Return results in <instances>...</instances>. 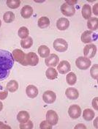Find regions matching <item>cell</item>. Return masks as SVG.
<instances>
[{
	"mask_svg": "<svg viewBox=\"0 0 98 129\" xmlns=\"http://www.w3.org/2000/svg\"><path fill=\"white\" fill-rule=\"evenodd\" d=\"M14 59L12 54L6 50L0 49V81L6 79L13 67Z\"/></svg>",
	"mask_w": 98,
	"mask_h": 129,
	"instance_id": "6da1fadb",
	"label": "cell"
},
{
	"mask_svg": "<svg viewBox=\"0 0 98 129\" xmlns=\"http://www.w3.org/2000/svg\"><path fill=\"white\" fill-rule=\"evenodd\" d=\"M39 62V58L37 55L34 52H29L27 54L25 55L24 62L23 65L24 66H36Z\"/></svg>",
	"mask_w": 98,
	"mask_h": 129,
	"instance_id": "7a4b0ae2",
	"label": "cell"
},
{
	"mask_svg": "<svg viewBox=\"0 0 98 129\" xmlns=\"http://www.w3.org/2000/svg\"><path fill=\"white\" fill-rule=\"evenodd\" d=\"M81 41L84 43H89L93 41H97V34L94 33V32L91 30L85 31L82 34Z\"/></svg>",
	"mask_w": 98,
	"mask_h": 129,
	"instance_id": "3957f363",
	"label": "cell"
},
{
	"mask_svg": "<svg viewBox=\"0 0 98 129\" xmlns=\"http://www.w3.org/2000/svg\"><path fill=\"white\" fill-rule=\"evenodd\" d=\"M91 60L85 56H79L76 59L75 64L81 70H86L91 66Z\"/></svg>",
	"mask_w": 98,
	"mask_h": 129,
	"instance_id": "277c9868",
	"label": "cell"
},
{
	"mask_svg": "<svg viewBox=\"0 0 98 129\" xmlns=\"http://www.w3.org/2000/svg\"><path fill=\"white\" fill-rule=\"evenodd\" d=\"M54 48L59 52H65L67 50L68 44L65 40L62 38H57L54 42Z\"/></svg>",
	"mask_w": 98,
	"mask_h": 129,
	"instance_id": "5b68a950",
	"label": "cell"
},
{
	"mask_svg": "<svg viewBox=\"0 0 98 129\" xmlns=\"http://www.w3.org/2000/svg\"><path fill=\"white\" fill-rule=\"evenodd\" d=\"M68 114L73 119H78L81 115V109L78 105L70 106L68 109Z\"/></svg>",
	"mask_w": 98,
	"mask_h": 129,
	"instance_id": "8992f818",
	"label": "cell"
},
{
	"mask_svg": "<svg viewBox=\"0 0 98 129\" xmlns=\"http://www.w3.org/2000/svg\"><path fill=\"white\" fill-rule=\"evenodd\" d=\"M97 53V47L94 44H88L83 48V54L85 57L93 58Z\"/></svg>",
	"mask_w": 98,
	"mask_h": 129,
	"instance_id": "52a82bcc",
	"label": "cell"
},
{
	"mask_svg": "<svg viewBox=\"0 0 98 129\" xmlns=\"http://www.w3.org/2000/svg\"><path fill=\"white\" fill-rule=\"evenodd\" d=\"M46 121L51 125H56L59 122V117L54 110H48L46 113Z\"/></svg>",
	"mask_w": 98,
	"mask_h": 129,
	"instance_id": "ba28073f",
	"label": "cell"
},
{
	"mask_svg": "<svg viewBox=\"0 0 98 129\" xmlns=\"http://www.w3.org/2000/svg\"><path fill=\"white\" fill-rule=\"evenodd\" d=\"M56 98H57V95H56L55 92L51 91V90L45 91L42 95L43 101L46 104H53L56 101Z\"/></svg>",
	"mask_w": 98,
	"mask_h": 129,
	"instance_id": "9c48e42d",
	"label": "cell"
},
{
	"mask_svg": "<svg viewBox=\"0 0 98 129\" xmlns=\"http://www.w3.org/2000/svg\"><path fill=\"white\" fill-rule=\"evenodd\" d=\"M61 12L65 16H73L75 13V9L74 6L69 5L68 4L65 2L61 6Z\"/></svg>",
	"mask_w": 98,
	"mask_h": 129,
	"instance_id": "30bf717a",
	"label": "cell"
},
{
	"mask_svg": "<svg viewBox=\"0 0 98 129\" xmlns=\"http://www.w3.org/2000/svg\"><path fill=\"white\" fill-rule=\"evenodd\" d=\"M12 55L13 56L14 60H16L18 62H19L20 64L23 65L24 62L26 54H24L21 49H15L13 51Z\"/></svg>",
	"mask_w": 98,
	"mask_h": 129,
	"instance_id": "8fae6325",
	"label": "cell"
},
{
	"mask_svg": "<svg viewBox=\"0 0 98 129\" xmlns=\"http://www.w3.org/2000/svg\"><path fill=\"white\" fill-rule=\"evenodd\" d=\"M59 56L55 54H50L46 59H45V62L47 66L49 67H56L59 64Z\"/></svg>",
	"mask_w": 98,
	"mask_h": 129,
	"instance_id": "7c38bea8",
	"label": "cell"
},
{
	"mask_svg": "<svg viewBox=\"0 0 98 129\" xmlns=\"http://www.w3.org/2000/svg\"><path fill=\"white\" fill-rule=\"evenodd\" d=\"M70 69H71L70 64L67 61H65V60H63V61L60 62L59 65L57 66V70L61 74L67 73L70 71Z\"/></svg>",
	"mask_w": 98,
	"mask_h": 129,
	"instance_id": "4fadbf2b",
	"label": "cell"
},
{
	"mask_svg": "<svg viewBox=\"0 0 98 129\" xmlns=\"http://www.w3.org/2000/svg\"><path fill=\"white\" fill-rule=\"evenodd\" d=\"M70 26V21L65 18H61L57 21V27L59 30H66Z\"/></svg>",
	"mask_w": 98,
	"mask_h": 129,
	"instance_id": "5bb4252c",
	"label": "cell"
},
{
	"mask_svg": "<svg viewBox=\"0 0 98 129\" xmlns=\"http://www.w3.org/2000/svg\"><path fill=\"white\" fill-rule=\"evenodd\" d=\"M65 95L67 98L70 99V100H76L79 96V93H78V89L73 88V87L67 89L65 91Z\"/></svg>",
	"mask_w": 98,
	"mask_h": 129,
	"instance_id": "9a60e30c",
	"label": "cell"
},
{
	"mask_svg": "<svg viewBox=\"0 0 98 129\" xmlns=\"http://www.w3.org/2000/svg\"><path fill=\"white\" fill-rule=\"evenodd\" d=\"M26 93L29 98H34L38 95V89L34 85H29L26 88Z\"/></svg>",
	"mask_w": 98,
	"mask_h": 129,
	"instance_id": "2e32d148",
	"label": "cell"
},
{
	"mask_svg": "<svg viewBox=\"0 0 98 129\" xmlns=\"http://www.w3.org/2000/svg\"><path fill=\"white\" fill-rule=\"evenodd\" d=\"M33 14V9L29 5H25L21 10V15L24 18H29Z\"/></svg>",
	"mask_w": 98,
	"mask_h": 129,
	"instance_id": "e0dca14e",
	"label": "cell"
},
{
	"mask_svg": "<svg viewBox=\"0 0 98 129\" xmlns=\"http://www.w3.org/2000/svg\"><path fill=\"white\" fill-rule=\"evenodd\" d=\"M29 114L26 112V111H21L19 112V113L18 114L17 116V119L18 121L20 123H24V122H26L27 121L29 120Z\"/></svg>",
	"mask_w": 98,
	"mask_h": 129,
	"instance_id": "ac0fdd59",
	"label": "cell"
},
{
	"mask_svg": "<svg viewBox=\"0 0 98 129\" xmlns=\"http://www.w3.org/2000/svg\"><path fill=\"white\" fill-rule=\"evenodd\" d=\"M87 26L91 29V31H94L97 29L98 26V19L97 18H89L88 19Z\"/></svg>",
	"mask_w": 98,
	"mask_h": 129,
	"instance_id": "d6986e66",
	"label": "cell"
},
{
	"mask_svg": "<svg viewBox=\"0 0 98 129\" xmlns=\"http://www.w3.org/2000/svg\"><path fill=\"white\" fill-rule=\"evenodd\" d=\"M37 25L41 29H45L50 25V20L48 17L42 16L37 21Z\"/></svg>",
	"mask_w": 98,
	"mask_h": 129,
	"instance_id": "ffe728a7",
	"label": "cell"
},
{
	"mask_svg": "<svg viewBox=\"0 0 98 129\" xmlns=\"http://www.w3.org/2000/svg\"><path fill=\"white\" fill-rule=\"evenodd\" d=\"M94 112L93 110L90 109H86L83 112V117L85 120L91 121L92 120L94 117Z\"/></svg>",
	"mask_w": 98,
	"mask_h": 129,
	"instance_id": "44dd1931",
	"label": "cell"
},
{
	"mask_svg": "<svg viewBox=\"0 0 98 129\" xmlns=\"http://www.w3.org/2000/svg\"><path fill=\"white\" fill-rule=\"evenodd\" d=\"M45 75L47 76V78L50 79V80H54L56 79L58 76L57 71L53 68H49L47 69L46 72H45Z\"/></svg>",
	"mask_w": 98,
	"mask_h": 129,
	"instance_id": "7402d4cb",
	"label": "cell"
},
{
	"mask_svg": "<svg viewBox=\"0 0 98 129\" xmlns=\"http://www.w3.org/2000/svg\"><path fill=\"white\" fill-rule=\"evenodd\" d=\"M82 16L83 17L88 20L89 18H91V7L89 5H84L82 8Z\"/></svg>",
	"mask_w": 98,
	"mask_h": 129,
	"instance_id": "603a6c76",
	"label": "cell"
},
{
	"mask_svg": "<svg viewBox=\"0 0 98 129\" xmlns=\"http://www.w3.org/2000/svg\"><path fill=\"white\" fill-rule=\"evenodd\" d=\"M38 53L42 58H46L50 55V49L45 45L40 46L38 48Z\"/></svg>",
	"mask_w": 98,
	"mask_h": 129,
	"instance_id": "cb8c5ba5",
	"label": "cell"
},
{
	"mask_svg": "<svg viewBox=\"0 0 98 129\" xmlns=\"http://www.w3.org/2000/svg\"><path fill=\"white\" fill-rule=\"evenodd\" d=\"M6 89L11 92H14L18 90V84L16 81L15 80H11L9 81L8 83L7 84V86H6Z\"/></svg>",
	"mask_w": 98,
	"mask_h": 129,
	"instance_id": "d4e9b609",
	"label": "cell"
},
{
	"mask_svg": "<svg viewBox=\"0 0 98 129\" xmlns=\"http://www.w3.org/2000/svg\"><path fill=\"white\" fill-rule=\"evenodd\" d=\"M66 81L69 85H74L76 83L77 81V77L76 75L73 72L69 73L67 76H66Z\"/></svg>",
	"mask_w": 98,
	"mask_h": 129,
	"instance_id": "484cf974",
	"label": "cell"
},
{
	"mask_svg": "<svg viewBox=\"0 0 98 129\" xmlns=\"http://www.w3.org/2000/svg\"><path fill=\"white\" fill-rule=\"evenodd\" d=\"M33 44V40L31 37H28L21 41V45L24 48H29Z\"/></svg>",
	"mask_w": 98,
	"mask_h": 129,
	"instance_id": "4316f807",
	"label": "cell"
},
{
	"mask_svg": "<svg viewBox=\"0 0 98 129\" xmlns=\"http://www.w3.org/2000/svg\"><path fill=\"white\" fill-rule=\"evenodd\" d=\"M29 35V29L26 26H21L18 29V36L22 40L26 38H28Z\"/></svg>",
	"mask_w": 98,
	"mask_h": 129,
	"instance_id": "83f0119b",
	"label": "cell"
},
{
	"mask_svg": "<svg viewBox=\"0 0 98 129\" xmlns=\"http://www.w3.org/2000/svg\"><path fill=\"white\" fill-rule=\"evenodd\" d=\"M3 18H4L5 22H6V23H11L15 19V14L13 12H10V11L6 12L4 14V16H3Z\"/></svg>",
	"mask_w": 98,
	"mask_h": 129,
	"instance_id": "f1b7e54d",
	"label": "cell"
},
{
	"mask_svg": "<svg viewBox=\"0 0 98 129\" xmlns=\"http://www.w3.org/2000/svg\"><path fill=\"white\" fill-rule=\"evenodd\" d=\"M6 4L8 6V8L11 9H16L20 6L21 1L20 0H8L6 2Z\"/></svg>",
	"mask_w": 98,
	"mask_h": 129,
	"instance_id": "f546056e",
	"label": "cell"
},
{
	"mask_svg": "<svg viewBox=\"0 0 98 129\" xmlns=\"http://www.w3.org/2000/svg\"><path fill=\"white\" fill-rule=\"evenodd\" d=\"M97 64H94L91 68V71H90V74L91 76V77L94 79H97Z\"/></svg>",
	"mask_w": 98,
	"mask_h": 129,
	"instance_id": "4dcf8cb0",
	"label": "cell"
},
{
	"mask_svg": "<svg viewBox=\"0 0 98 129\" xmlns=\"http://www.w3.org/2000/svg\"><path fill=\"white\" fill-rule=\"evenodd\" d=\"M21 129H32L33 128V122L32 121H27L26 122L21 123L19 125Z\"/></svg>",
	"mask_w": 98,
	"mask_h": 129,
	"instance_id": "1f68e13d",
	"label": "cell"
},
{
	"mask_svg": "<svg viewBox=\"0 0 98 129\" xmlns=\"http://www.w3.org/2000/svg\"><path fill=\"white\" fill-rule=\"evenodd\" d=\"M8 96V89H3V87H0V100H5L6 98Z\"/></svg>",
	"mask_w": 98,
	"mask_h": 129,
	"instance_id": "d6a6232c",
	"label": "cell"
},
{
	"mask_svg": "<svg viewBox=\"0 0 98 129\" xmlns=\"http://www.w3.org/2000/svg\"><path fill=\"white\" fill-rule=\"evenodd\" d=\"M40 127L42 129H51L52 128V125L49 124L46 120L42 121L40 125Z\"/></svg>",
	"mask_w": 98,
	"mask_h": 129,
	"instance_id": "836d02e7",
	"label": "cell"
},
{
	"mask_svg": "<svg viewBox=\"0 0 98 129\" xmlns=\"http://www.w3.org/2000/svg\"><path fill=\"white\" fill-rule=\"evenodd\" d=\"M97 97H96V98H94V99H93V101H92V106L94 107V109H95V110H97L98 108H97Z\"/></svg>",
	"mask_w": 98,
	"mask_h": 129,
	"instance_id": "e575fe53",
	"label": "cell"
},
{
	"mask_svg": "<svg viewBox=\"0 0 98 129\" xmlns=\"http://www.w3.org/2000/svg\"><path fill=\"white\" fill-rule=\"evenodd\" d=\"M2 128H8L10 129L11 128L9 126V125H5V124H4L2 122H0V129H2Z\"/></svg>",
	"mask_w": 98,
	"mask_h": 129,
	"instance_id": "d590c367",
	"label": "cell"
},
{
	"mask_svg": "<svg viewBox=\"0 0 98 129\" xmlns=\"http://www.w3.org/2000/svg\"><path fill=\"white\" fill-rule=\"evenodd\" d=\"M97 3H96L95 5H94V6L93 7V13L96 15V16H97Z\"/></svg>",
	"mask_w": 98,
	"mask_h": 129,
	"instance_id": "8d00e7d4",
	"label": "cell"
},
{
	"mask_svg": "<svg viewBox=\"0 0 98 129\" xmlns=\"http://www.w3.org/2000/svg\"><path fill=\"white\" fill-rule=\"evenodd\" d=\"M77 1H67L66 2V3L67 4H68L69 5H71V6H73L74 5H75V4H77Z\"/></svg>",
	"mask_w": 98,
	"mask_h": 129,
	"instance_id": "74e56055",
	"label": "cell"
},
{
	"mask_svg": "<svg viewBox=\"0 0 98 129\" xmlns=\"http://www.w3.org/2000/svg\"><path fill=\"white\" fill-rule=\"evenodd\" d=\"M86 128V127L84 125H82V124H79V125H76L75 127V128L76 129V128Z\"/></svg>",
	"mask_w": 98,
	"mask_h": 129,
	"instance_id": "f35d334b",
	"label": "cell"
},
{
	"mask_svg": "<svg viewBox=\"0 0 98 129\" xmlns=\"http://www.w3.org/2000/svg\"><path fill=\"white\" fill-rule=\"evenodd\" d=\"M2 109H3V104L0 101V112L2 110Z\"/></svg>",
	"mask_w": 98,
	"mask_h": 129,
	"instance_id": "ab89813d",
	"label": "cell"
},
{
	"mask_svg": "<svg viewBox=\"0 0 98 129\" xmlns=\"http://www.w3.org/2000/svg\"><path fill=\"white\" fill-rule=\"evenodd\" d=\"M2 26V21H1V20H0V26Z\"/></svg>",
	"mask_w": 98,
	"mask_h": 129,
	"instance_id": "60d3db41",
	"label": "cell"
}]
</instances>
